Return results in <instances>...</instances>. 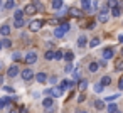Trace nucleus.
Here are the masks:
<instances>
[{"label": "nucleus", "mask_w": 123, "mask_h": 113, "mask_svg": "<svg viewBox=\"0 0 123 113\" xmlns=\"http://www.w3.org/2000/svg\"><path fill=\"white\" fill-rule=\"evenodd\" d=\"M108 17H110V7H108V5H103V7L99 9V12H98V20H99V22H106Z\"/></svg>", "instance_id": "1"}, {"label": "nucleus", "mask_w": 123, "mask_h": 113, "mask_svg": "<svg viewBox=\"0 0 123 113\" xmlns=\"http://www.w3.org/2000/svg\"><path fill=\"white\" fill-rule=\"evenodd\" d=\"M24 61H25L27 64H34V63L37 61V54H36L34 51H31V52H27V54H25V57H24Z\"/></svg>", "instance_id": "2"}, {"label": "nucleus", "mask_w": 123, "mask_h": 113, "mask_svg": "<svg viewBox=\"0 0 123 113\" xmlns=\"http://www.w3.org/2000/svg\"><path fill=\"white\" fill-rule=\"evenodd\" d=\"M24 14H25V15H34V14H37V7H36L34 4H29V5H25Z\"/></svg>", "instance_id": "3"}, {"label": "nucleus", "mask_w": 123, "mask_h": 113, "mask_svg": "<svg viewBox=\"0 0 123 113\" xmlns=\"http://www.w3.org/2000/svg\"><path fill=\"white\" fill-rule=\"evenodd\" d=\"M42 20H32L31 22V25H29V29L32 31V32H37V31H41V27H42Z\"/></svg>", "instance_id": "4"}, {"label": "nucleus", "mask_w": 123, "mask_h": 113, "mask_svg": "<svg viewBox=\"0 0 123 113\" xmlns=\"http://www.w3.org/2000/svg\"><path fill=\"white\" fill-rule=\"evenodd\" d=\"M68 14H69L71 17H76V19H81V15H83V12H81L79 9H76V7H71V9L68 10Z\"/></svg>", "instance_id": "5"}, {"label": "nucleus", "mask_w": 123, "mask_h": 113, "mask_svg": "<svg viewBox=\"0 0 123 113\" xmlns=\"http://www.w3.org/2000/svg\"><path fill=\"white\" fill-rule=\"evenodd\" d=\"M22 78H24V81H31V79L34 78V71L29 69V68L24 69V71H22Z\"/></svg>", "instance_id": "6"}, {"label": "nucleus", "mask_w": 123, "mask_h": 113, "mask_svg": "<svg viewBox=\"0 0 123 113\" xmlns=\"http://www.w3.org/2000/svg\"><path fill=\"white\" fill-rule=\"evenodd\" d=\"M17 74H19V66H15V64L10 66L9 71H7V76H9V78H15Z\"/></svg>", "instance_id": "7"}, {"label": "nucleus", "mask_w": 123, "mask_h": 113, "mask_svg": "<svg viewBox=\"0 0 123 113\" xmlns=\"http://www.w3.org/2000/svg\"><path fill=\"white\" fill-rule=\"evenodd\" d=\"M46 93H47V94H52V98H59V96L62 94V89H61V88H52V89H47Z\"/></svg>", "instance_id": "8"}, {"label": "nucleus", "mask_w": 123, "mask_h": 113, "mask_svg": "<svg viewBox=\"0 0 123 113\" xmlns=\"http://www.w3.org/2000/svg\"><path fill=\"white\" fill-rule=\"evenodd\" d=\"M73 84H74L73 81H69V79H62V81H61V84H59V88L64 91V89H69V88H73Z\"/></svg>", "instance_id": "9"}, {"label": "nucleus", "mask_w": 123, "mask_h": 113, "mask_svg": "<svg viewBox=\"0 0 123 113\" xmlns=\"http://www.w3.org/2000/svg\"><path fill=\"white\" fill-rule=\"evenodd\" d=\"M42 105H44V108H46V110H49V108H52V105H54V100H52L51 96H47L46 100H42Z\"/></svg>", "instance_id": "10"}, {"label": "nucleus", "mask_w": 123, "mask_h": 113, "mask_svg": "<svg viewBox=\"0 0 123 113\" xmlns=\"http://www.w3.org/2000/svg\"><path fill=\"white\" fill-rule=\"evenodd\" d=\"M113 54H115V51H113L111 47H108V49H105V51H103V57H105L106 61H108V59H111V57H113Z\"/></svg>", "instance_id": "11"}, {"label": "nucleus", "mask_w": 123, "mask_h": 113, "mask_svg": "<svg viewBox=\"0 0 123 113\" xmlns=\"http://www.w3.org/2000/svg\"><path fill=\"white\" fill-rule=\"evenodd\" d=\"M0 34H2V36H5V37H7V36L10 34V25H7V24H4L2 27H0Z\"/></svg>", "instance_id": "12"}, {"label": "nucleus", "mask_w": 123, "mask_h": 113, "mask_svg": "<svg viewBox=\"0 0 123 113\" xmlns=\"http://www.w3.org/2000/svg\"><path fill=\"white\" fill-rule=\"evenodd\" d=\"M36 79H37L39 83H46V81H47V76H46V73H37V74H36Z\"/></svg>", "instance_id": "13"}, {"label": "nucleus", "mask_w": 123, "mask_h": 113, "mask_svg": "<svg viewBox=\"0 0 123 113\" xmlns=\"http://www.w3.org/2000/svg\"><path fill=\"white\" fill-rule=\"evenodd\" d=\"M118 111V106L115 105V103H110L108 106H106V113H116Z\"/></svg>", "instance_id": "14"}, {"label": "nucleus", "mask_w": 123, "mask_h": 113, "mask_svg": "<svg viewBox=\"0 0 123 113\" xmlns=\"http://www.w3.org/2000/svg\"><path fill=\"white\" fill-rule=\"evenodd\" d=\"M51 5H52V9H54V10H59V9L62 7V0H52Z\"/></svg>", "instance_id": "15"}, {"label": "nucleus", "mask_w": 123, "mask_h": 113, "mask_svg": "<svg viewBox=\"0 0 123 113\" xmlns=\"http://www.w3.org/2000/svg\"><path fill=\"white\" fill-rule=\"evenodd\" d=\"M83 10H91V0H81Z\"/></svg>", "instance_id": "16"}, {"label": "nucleus", "mask_w": 123, "mask_h": 113, "mask_svg": "<svg viewBox=\"0 0 123 113\" xmlns=\"http://www.w3.org/2000/svg\"><path fill=\"white\" fill-rule=\"evenodd\" d=\"M86 42H88L86 36H79V37H78V46H79V47H84V46H86Z\"/></svg>", "instance_id": "17"}, {"label": "nucleus", "mask_w": 123, "mask_h": 113, "mask_svg": "<svg viewBox=\"0 0 123 113\" xmlns=\"http://www.w3.org/2000/svg\"><path fill=\"white\" fill-rule=\"evenodd\" d=\"M64 59H66L68 63H71V61L74 59V52H73V51H66V52H64Z\"/></svg>", "instance_id": "18"}, {"label": "nucleus", "mask_w": 123, "mask_h": 113, "mask_svg": "<svg viewBox=\"0 0 123 113\" xmlns=\"http://www.w3.org/2000/svg\"><path fill=\"white\" fill-rule=\"evenodd\" d=\"M98 68H99V64H98V63H94V61H93V63H89V66H88L89 73H96V71H98Z\"/></svg>", "instance_id": "19"}, {"label": "nucleus", "mask_w": 123, "mask_h": 113, "mask_svg": "<svg viewBox=\"0 0 123 113\" xmlns=\"http://www.w3.org/2000/svg\"><path fill=\"white\" fill-rule=\"evenodd\" d=\"M105 105H106L105 100H96V101H94V108H96V110H103Z\"/></svg>", "instance_id": "20"}, {"label": "nucleus", "mask_w": 123, "mask_h": 113, "mask_svg": "<svg viewBox=\"0 0 123 113\" xmlns=\"http://www.w3.org/2000/svg\"><path fill=\"white\" fill-rule=\"evenodd\" d=\"M64 34H66V32H64V31H62L61 27H56V31H54V36H56L57 39H61V37H64Z\"/></svg>", "instance_id": "21"}, {"label": "nucleus", "mask_w": 123, "mask_h": 113, "mask_svg": "<svg viewBox=\"0 0 123 113\" xmlns=\"http://www.w3.org/2000/svg\"><path fill=\"white\" fill-rule=\"evenodd\" d=\"M10 103V98H7V96H4V98H0V108H4V106H7Z\"/></svg>", "instance_id": "22"}, {"label": "nucleus", "mask_w": 123, "mask_h": 113, "mask_svg": "<svg viewBox=\"0 0 123 113\" xmlns=\"http://www.w3.org/2000/svg\"><path fill=\"white\" fill-rule=\"evenodd\" d=\"M5 9H7V10L15 9V0H7V2H5Z\"/></svg>", "instance_id": "23"}, {"label": "nucleus", "mask_w": 123, "mask_h": 113, "mask_svg": "<svg viewBox=\"0 0 123 113\" xmlns=\"http://www.w3.org/2000/svg\"><path fill=\"white\" fill-rule=\"evenodd\" d=\"M54 54H56V51H47V52L44 54V57H46L47 61H52V59H54Z\"/></svg>", "instance_id": "24"}, {"label": "nucleus", "mask_w": 123, "mask_h": 113, "mask_svg": "<svg viewBox=\"0 0 123 113\" xmlns=\"http://www.w3.org/2000/svg\"><path fill=\"white\" fill-rule=\"evenodd\" d=\"M99 83H101V84H103V86H108V84H110V83H111V78H110V76H103V78H101V81H99Z\"/></svg>", "instance_id": "25"}, {"label": "nucleus", "mask_w": 123, "mask_h": 113, "mask_svg": "<svg viewBox=\"0 0 123 113\" xmlns=\"http://www.w3.org/2000/svg\"><path fill=\"white\" fill-rule=\"evenodd\" d=\"M106 5L110 9H115V7H118V0H106Z\"/></svg>", "instance_id": "26"}, {"label": "nucleus", "mask_w": 123, "mask_h": 113, "mask_svg": "<svg viewBox=\"0 0 123 113\" xmlns=\"http://www.w3.org/2000/svg\"><path fill=\"white\" fill-rule=\"evenodd\" d=\"M14 27H17V29L24 27V19H15V22H14Z\"/></svg>", "instance_id": "27"}, {"label": "nucleus", "mask_w": 123, "mask_h": 113, "mask_svg": "<svg viewBox=\"0 0 123 113\" xmlns=\"http://www.w3.org/2000/svg\"><path fill=\"white\" fill-rule=\"evenodd\" d=\"M111 14H113V17H120L121 9H120V7H115V9H111Z\"/></svg>", "instance_id": "28"}, {"label": "nucleus", "mask_w": 123, "mask_h": 113, "mask_svg": "<svg viewBox=\"0 0 123 113\" xmlns=\"http://www.w3.org/2000/svg\"><path fill=\"white\" fill-rule=\"evenodd\" d=\"M98 44H99V39H98V37H93V39L89 41V46H91V47H96Z\"/></svg>", "instance_id": "29"}, {"label": "nucleus", "mask_w": 123, "mask_h": 113, "mask_svg": "<svg viewBox=\"0 0 123 113\" xmlns=\"http://www.w3.org/2000/svg\"><path fill=\"white\" fill-rule=\"evenodd\" d=\"M62 57H64V52H62V51H56L54 59H57V61H59V59H62Z\"/></svg>", "instance_id": "30"}, {"label": "nucleus", "mask_w": 123, "mask_h": 113, "mask_svg": "<svg viewBox=\"0 0 123 113\" xmlns=\"http://www.w3.org/2000/svg\"><path fill=\"white\" fill-rule=\"evenodd\" d=\"M79 76H81V69H79V68H76V69H74V73H73V78H74V79H79Z\"/></svg>", "instance_id": "31"}, {"label": "nucleus", "mask_w": 123, "mask_h": 113, "mask_svg": "<svg viewBox=\"0 0 123 113\" xmlns=\"http://www.w3.org/2000/svg\"><path fill=\"white\" fill-rule=\"evenodd\" d=\"M103 89H105V86H103L101 83H98V84H94V91H96V93H101Z\"/></svg>", "instance_id": "32"}, {"label": "nucleus", "mask_w": 123, "mask_h": 113, "mask_svg": "<svg viewBox=\"0 0 123 113\" xmlns=\"http://www.w3.org/2000/svg\"><path fill=\"white\" fill-rule=\"evenodd\" d=\"M2 46H4V47H10V46H12V41H10V39H4V41H2Z\"/></svg>", "instance_id": "33"}, {"label": "nucleus", "mask_w": 123, "mask_h": 113, "mask_svg": "<svg viewBox=\"0 0 123 113\" xmlns=\"http://www.w3.org/2000/svg\"><path fill=\"white\" fill-rule=\"evenodd\" d=\"M86 88H88V81H84V79H83V81L79 83V89H81V91H84Z\"/></svg>", "instance_id": "34"}, {"label": "nucleus", "mask_w": 123, "mask_h": 113, "mask_svg": "<svg viewBox=\"0 0 123 113\" xmlns=\"http://www.w3.org/2000/svg\"><path fill=\"white\" fill-rule=\"evenodd\" d=\"M32 4H34V5L37 7V10H44V7H42V4L39 2V0H34V2H32Z\"/></svg>", "instance_id": "35"}, {"label": "nucleus", "mask_w": 123, "mask_h": 113, "mask_svg": "<svg viewBox=\"0 0 123 113\" xmlns=\"http://www.w3.org/2000/svg\"><path fill=\"white\" fill-rule=\"evenodd\" d=\"M115 100H116V94H111V96H106V98H105V103H106V101L111 103V101H115Z\"/></svg>", "instance_id": "36"}, {"label": "nucleus", "mask_w": 123, "mask_h": 113, "mask_svg": "<svg viewBox=\"0 0 123 113\" xmlns=\"http://www.w3.org/2000/svg\"><path fill=\"white\" fill-rule=\"evenodd\" d=\"M24 17V10H15V19H22Z\"/></svg>", "instance_id": "37"}, {"label": "nucleus", "mask_w": 123, "mask_h": 113, "mask_svg": "<svg viewBox=\"0 0 123 113\" xmlns=\"http://www.w3.org/2000/svg\"><path fill=\"white\" fill-rule=\"evenodd\" d=\"M71 71H73V64H71V63H68V64H66V68H64V73H71Z\"/></svg>", "instance_id": "38"}, {"label": "nucleus", "mask_w": 123, "mask_h": 113, "mask_svg": "<svg viewBox=\"0 0 123 113\" xmlns=\"http://www.w3.org/2000/svg\"><path fill=\"white\" fill-rule=\"evenodd\" d=\"M61 29H62V31H64V32H68V31H69V29H71V25H69V24H68V22H66V24H62V25H61Z\"/></svg>", "instance_id": "39"}, {"label": "nucleus", "mask_w": 123, "mask_h": 113, "mask_svg": "<svg viewBox=\"0 0 123 113\" xmlns=\"http://www.w3.org/2000/svg\"><path fill=\"white\" fill-rule=\"evenodd\" d=\"M12 59L14 61H20V52H14L12 54Z\"/></svg>", "instance_id": "40"}, {"label": "nucleus", "mask_w": 123, "mask_h": 113, "mask_svg": "<svg viewBox=\"0 0 123 113\" xmlns=\"http://www.w3.org/2000/svg\"><path fill=\"white\" fill-rule=\"evenodd\" d=\"M91 5H93V7H91V10H96V9H98V0H93Z\"/></svg>", "instance_id": "41"}, {"label": "nucleus", "mask_w": 123, "mask_h": 113, "mask_svg": "<svg viewBox=\"0 0 123 113\" xmlns=\"http://www.w3.org/2000/svg\"><path fill=\"white\" fill-rule=\"evenodd\" d=\"M84 100H86V98H84V94H83V93H81V94H79V96H78V101H79V103H83V101H84Z\"/></svg>", "instance_id": "42"}, {"label": "nucleus", "mask_w": 123, "mask_h": 113, "mask_svg": "<svg viewBox=\"0 0 123 113\" xmlns=\"http://www.w3.org/2000/svg\"><path fill=\"white\" fill-rule=\"evenodd\" d=\"M116 69H123V61H120V63H116Z\"/></svg>", "instance_id": "43"}, {"label": "nucleus", "mask_w": 123, "mask_h": 113, "mask_svg": "<svg viewBox=\"0 0 123 113\" xmlns=\"http://www.w3.org/2000/svg\"><path fill=\"white\" fill-rule=\"evenodd\" d=\"M118 88L123 89V78H120V81H118Z\"/></svg>", "instance_id": "44"}, {"label": "nucleus", "mask_w": 123, "mask_h": 113, "mask_svg": "<svg viewBox=\"0 0 123 113\" xmlns=\"http://www.w3.org/2000/svg\"><path fill=\"white\" fill-rule=\"evenodd\" d=\"M19 113H27V108H25V106H20V110H19Z\"/></svg>", "instance_id": "45"}, {"label": "nucleus", "mask_w": 123, "mask_h": 113, "mask_svg": "<svg viewBox=\"0 0 123 113\" xmlns=\"http://www.w3.org/2000/svg\"><path fill=\"white\" fill-rule=\"evenodd\" d=\"M98 64H99V66H106V59H101Z\"/></svg>", "instance_id": "46"}, {"label": "nucleus", "mask_w": 123, "mask_h": 113, "mask_svg": "<svg viewBox=\"0 0 123 113\" xmlns=\"http://www.w3.org/2000/svg\"><path fill=\"white\" fill-rule=\"evenodd\" d=\"M5 91H7V93H14V89H12L10 86H5Z\"/></svg>", "instance_id": "47"}, {"label": "nucleus", "mask_w": 123, "mask_h": 113, "mask_svg": "<svg viewBox=\"0 0 123 113\" xmlns=\"http://www.w3.org/2000/svg\"><path fill=\"white\" fill-rule=\"evenodd\" d=\"M49 81H51V83H52V84H54V83H56V81H57V78H56V76H52V78H51V79H49Z\"/></svg>", "instance_id": "48"}, {"label": "nucleus", "mask_w": 123, "mask_h": 113, "mask_svg": "<svg viewBox=\"0 0 123 113\" xmlns=\"http://www.w3.org/2000/svg\"><path fill=\"white\" fill-rule=\"evenodd\" d=\"M118 41H120V42L123 44V36H118Z\"/></svg>", "instance_id": "49"}, {"label": "nucleus", "mask_w": 123, "mask_h": 113, "mask_svg": "<svg viewBox=\"0 0 123 113\" xmlns=\"http://www.w3.org/2000/svg\"><path fill=\"white\" fill-rule=\"evenodd\" d=\"M9 113H19V111H17V110H10Z\"/></svg>", "instance_id": "50"}, {"label": "nucleus", "mask_w": 123, "mask_h": 113, "mask_svg": "<svg viewBox=\"0 0 123 113\" xmlns=\"http://www.w3.org/2000/svg\"><path fill=\"white\" fill-rule=\"evenodd\" d=\"M2 83H4V78H2V76H0V84H2Z\"/></svg>", "instance_id": "51"}, {"label": "nucleus", "mask_w": 123, "mask_h": 113, "mask_svg": "<svg viewBox=\"0 0 123 113\" xmlns=\"http://www.w3.org/2000/svg\"><path fill=\"white\" fill-rule=\"evenodd\" d=\"M2 47H4V46H2V42H0V49H2Z\"/></svg>", "instance_id": "52"}, {"label": "nucleus", "mask_w": 123, "mask_h": 113, "mask_svg": "<svg viewBox=\"0 0 123 113\" xmlns=\"http://www.w3.org/2000/svg\"><path fill=\"white\" fill-rule=\"evenodd\" d=\"M121 10H123V2H121Z\"/></svg>", "instance_id": "53"}, {"label": "nucleus", "mask_w": 123, "mask_h": 113, "mask_svg": "<svg viewBox=\"0 0 123 113\" xmlns=\"http://www.w3.org/2000/svg\"><path fill=\"white\" fill-rule=\"evenodd\" d=\"M79 113H88V111H79Z\"/></svg>", "instance_id": "54"}, {"label": "nucleus", "mask_w": 123, "mask_h": 113, "mask_svg": "<svg viewBox=\"0 0 123 113\" xmlns=\"http://www.w3.org/2000/svg\"><path fill=\"white\" fill-rule=\"evenodd\" d=\"M116 113H121V111H116Z\"/></svg>", "instance_id": "55"}, {"label": "nucleus", "mask_w": 123, "mask_h": 113, "mask_svg": "<svg viewBox=\"0 0 123 113\" xmlns=\"http://www.w3.org/2000/svg\"><path fill=\"white\" fill-rule=\"evenodd\" d=\"M0 2H2V0H0Z\"/></svg>", "instance_id": "56"}]
</instances>
